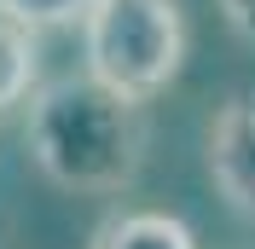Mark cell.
<instances>
[{"mask_svg":"<svg viewBox=\"0 0 255 249\" xmlns=\"http://www.w3.org/2000/svg\"><path fill=\"white\" fill-rule=\"evenodd\" d=\"M23 122V151L58 191L76 197H116L139 180L151 151V122L139 99L105 87L99 76H58L41 81Z\"/></svg>","mask_w":255,"mask_h":249,"instance_id":"obj_1","label":"cell"},{"mask_svg":"<svg viewBox=\"0 0 255 249\" xmlns=\"http://www.w3.org/2000/svg\"><path fill=\"white\" fill-rule=\"evenodd\" d=\"M81 58L87 76L151 105L186 64L180 0H99L81 23Z\"/></svg>","mask_w":255,"mask_h":249,"instance_id":"obj_2","label":"cell"},{"mask_svg":"<svg viewBox=\"0 0 255 249\" xmlns=\"http://www.w3.org/2000/svg\"><path fill=\"white\" fill-rule=\"evenodd\" d=\"M209 186L232 215L255 220V93H232L209 116Z\"/></svg>","mask_w":255,"mask_h":249,"instance_id":"obj_3","label":"cell"},{"mask_svg":"<svg viewBox=\"0 0 255 249\" xmlns=\"http://www.w3.org/2000/svg\"><path fill=\"white\" fill-rule=\"evenodd\" d=\"M87 249H197V238L168 209H116L93 226Z\"/></svg>","mask_w":255,"mask_h":249,"instance_id":"obj_4","label":"cell"},{"mask_svg":"<svg viewBox=\"0 0 255 249\" xmlns=\"http://www.w3.org/2000/svg\"><path fill=\"white\" fill-rule=\"evenodd\" d=\"M41 87V52H35V29H23L17 17L0 12V116L17 105H29Z\"/></svg>","mask_w":255,"mask_h":249,"instance_id":"obj_5","label":"cell"},{"mask_svg":"<svg viewBox=\"0 0 255 249\" xmlns=\"http://www.w3.org/2000/svg\"><path fill=\"white\" fill-rule=\"evenodd\" d=\"M99 0H0V12L17 17L23 29L47 35V29H70V23H87V12H93Z\"/></svg>","mask_w":255,"mask_h":249,"instance_id":"obj_6","label":"cell"},{"mask_svg":"<svg viewBox=\"0 0 255 249\" xmlns=\"http://www.w3.org/2000/svg\"><path fill=\"white\" fill-rule=\"evenodd\" d=\"M215 6H221V17L232 23V35L255 41V0H215Z\"/></svg>","mask_w":255,"mask_h":249,"instance_id":"obj_7","label":"cell"}]
</instances>
